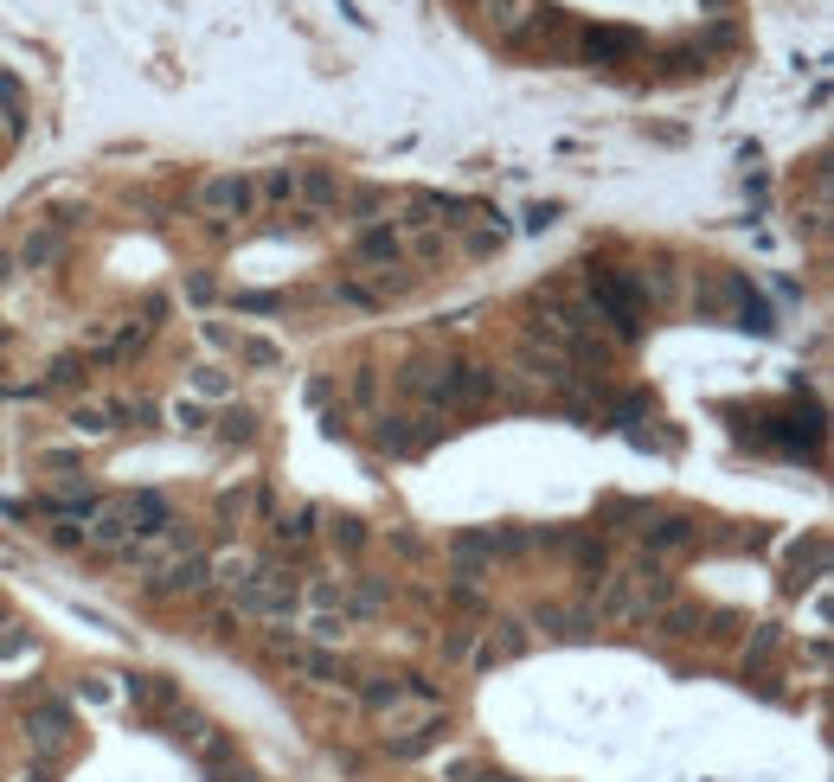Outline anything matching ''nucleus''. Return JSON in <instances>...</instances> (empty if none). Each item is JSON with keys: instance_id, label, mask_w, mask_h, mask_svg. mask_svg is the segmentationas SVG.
<instances>
[{"instance_id": "6e6552de", "label": "nucleus", "mask_w": 834, "mask_h": 782, "mask_svg": "<svg viewBox=\"0 0 834 782\" xmlns=\"http://www.w3.org/2000/svg\"><path fill=\"white\" fill-rule=\"evenodd\" d=\"M360 263H380V269H392V263H398V231H392V224L366 231V238H360Z\"/></svg>"}, {"instance_id": "39448f33", "label": "nucleus", "mask_w": 834, "mask_h": 782, "mask_svg": "<svg viewBox=\"0 0 834 782\" xmlns=\"http://www.w3.org/2000/svg\"><path fill=\"white\" fill-rule=\"evenodd\" d=\"M341 174L334 167H296V199H303L308 212H321V206H334L341 199Z\"/></svg>"}, {"instance_id": "2eb2a0df", "label": "nucleus", "mask_w": 834, "mask_h": 782, "mask_svg": "<svg viewBox=\"0 0 834 782\" xmlns=\"http://www.w3.org/2000/svg\"><path fill=\"white\" fill-rule=\"evenodd\" d=\"M501 244H507V231H501V224H482V231L469 238V251H475V257H489V251H501Z\"/></svg>"}, {"instance_id": "6ab92c4d", "label": "nucleus", "mask_w": 834, "mask_h": 782, "mask_svg": "<svg viewBox=\"0 0 834 782\" xmlns=\"http://www.w3.org/2000/svg\"><path fill=\"white\" fill-rule=\"evenodd\" d=\"M226 437H231V443H251V410H238V417H226Z\"/></svg>"}, {"instance_id": "f3484780", "label": "nucleus", "mask_w": 834, "mask_h": 782, "mask_svg": "<svg viewBox=\"0 0 834 782\" xmlns=\"http://www.w3.org/2000/svg\"><path fill=\"white\" fill-rule=\"evenodd\" d=\"M193 385H199L206 398H226V392H231V385H226V373H212V366H199V373H193Z\"/></svg>"}, {"instance_id": "423d86ee", "label": "nucleus", "mask_w": 834, "mask_h": 782, "mask_svg": "<svg viewBox=\"0 0 834 782\" xmlns=\"http://www.w3.org/2000/svg\"><path fill=\"white\" fill-rule=\"evenodd\" d=\"M206 584H212V564H199V559H174L167 564V571H161V584H154V591H206Z\"/></svg>"}, {"instance_id": "0eeeda50", "label": "nucleus", "mask_w": 834, "mask_h": 782, "mask_svg": "<svg viewBox=\"0 0 834 782\" xmlns=\"http://www.w3.org/2000/svg\"><path fill=\"white\" fill-rule=\"evenodd\" d=\"M58 257H65V231H52V224H39L33 238L20 244V263L26 269H45V263H58Z\"/></svg>"}, {"instance_id": "ddd939ff", "label": "nucleus", "mask_w": 834, "mask_h": 782, "mask_svg": "<svg viewBox=\"0 0 834 782\" xmlns=\"http://www.w3.org/2000/svg\"><path fill=\"white\" fill-rule=\"evenodd\" d=\"M77 430L103 437V430H110V405H77Z\"/></svg>"}, {"instance_id": "20e7f679", "label": "nucleus", "mask_w": 834, "mask_h": 782, "mask_svg": "<svg viewBox=\"0 0 834 782\" xmlns=\"http://www.w3.org/2000/svg\"><path fill=\"white\" fill-rule=\"evenodd\" d=\"M475 13H482V26H489L494 38H507V45L539 26V0H475Z\"/></svg>"}, {"instance_id": "f03ea898", "label": "nucleus", "mask_w": 834, "mask_h": 782, "mask_svg": "<svg viewBox=\"0 0 834 782\" xmlns=\"http://www.w3.org/2000/svg\"><path fill=\"white\" fill-rule=\"evenodd\" d=\"M257 206V180L251 174H212V180H199V212L206 219H244Z\"/></svg>"}, {"instance_id": "f8f14e48", "label": "nucleus", "mask_w": 834, "mask_h": 782, "mask_svg": "<svg viewBox=\"0 0 834 782\" xmlns=\"http://www.w3.org/2000/svg\"><path fill=\"white\" fill-rule=\"evenodd\" d=\"M251 571H257L251 552H226V559H219V584H238V591H244V584H251Z\"/></svg>"}, {"instance_id": "9d476101", "label": "nucleus", "mask_w": 834, "mask_h": 782, "mask_svg": "<svg viewBox=\"0 0 834 782\" xmlns=\"http://www.w3.org/2000/svg\"><path fill=\"white\" fill-rule=\"evenodd\" d=\"M720 296H738V276H725L720 289L706 296V308H720ZM738 328H770V321H764V301H751V296H745V308H738Z\"/></svg>"}, {"instance_id": "f257e3e1", "label": "nucleus", "mask_w": 834, "mask_h": 782, "mask_svg": "<svg viewBox=\"0 0 834 782\" xmlns=\"http://www.w3.org/2000/svg\"><path fill=\"white\" fill-rule=\"evenodd\" d=\"M154 532H167V507L154 494H110L84 507V546L97 552H129L135 539H154Z\"/></svg>"}, {"instance_id": "4468645a", "label": "nucleus", "mask_w": 834, "mask_h": 782, "mask_svg": "<svg viewBox=\"0 0 834 782\" xmlns=\"http://www.w3.org/2000/svg\"><path fill=\"white\" fill-rule=\"evenodd\" d=\"M276 539H283V546H303L308 539V514H283V520H276Z\"/></svg>"}, {"instance_id": "dca6fc26", "label": "nucleus", "mask_w": 834, "mask_h": 782, "mask_svg": "<svg viewBox=\"0 0 834 782\" xmlns=\"http://www.w3.org/2000/svg\"><path fill=\"white\" fill-rule=\"evenodd\" d=\"M353 212H360V219L373 224V219H380V212H385V192H380V187H366V192H360V199H353Z\"/></svg>"}, {"instance_id": "1a4fd4ad", "label": "nucleus", "mask_w": 834, "mask_h": 782, "mask_svg": "<svg viewBox=\"0 0 834 782\" xmlns=\"http://www.w3.org/2000/svg\"><path fill=\"white\" fill-rule=\"evenodd\" d=\"M643 539L655 546V552H681V546H693V520H661V526H643Z\"/></svg>"}, {"instance_id": "9b49d317", "label": "nucleus", "mask_w": 834, "mask_h": 782, "mask_svg": "<svg viewBox=\"0 0 834 782\" xmlns=\"http://www.w3.org/2000/svg\"><path fill=\"white\" fill-rule=\"evenodd\" d=\"M257 199H296V167H270L257 180Z\"/></svg>"}, {"instance_id": "a211bd4d", "label": "nucleus", "mask_w": 834, "mask_h": 782, "mask_svg": "<svg viewBox=\"0 0 834 782\" xmlns=\"http://www.w3.org/2000/svg\"><path fill=\"white\" fill-rule=\"evenodd\" d=\"M244 360H251V366H276V346H264V340H244Z\"/></svg>"}, {"instance_id": "7ed1b4c3", "label": "nucleus", "mask_w": 834, "mask_h": 782, "mask_svg": "<svg viewBox=\"0 0 834 782\" xmlns=\"http://www.w3.org/2000/svg\"><path fill=\"white\" fill-rule=\"evenodd\" d=\"M668 596V584L655 577V571H616L604 591V616H643V609H655Z\"/></svg>"}]
</instances>
